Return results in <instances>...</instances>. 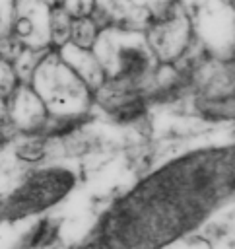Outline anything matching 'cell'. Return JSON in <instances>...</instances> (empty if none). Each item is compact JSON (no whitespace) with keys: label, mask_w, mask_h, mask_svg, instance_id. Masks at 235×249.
<instances>
[{"label":"cell","mask_w":235,"mask_h":249,"mask_svg":"<svg viewBox=\"0 0 235 249\" xmlns=\"http://www.w3.org/2000/svg\"><path fill=\"white\" fill-rule=\"evenodd\" d=\"M225 2H227V4H231V6L235 8V0H225Z\"/></svg>","instance_id":"18"},{"label":"cell","mask_w":235,"mask_h":249,"mask_svg":"<svg viewBox=\"0 0 235 249\" xmlns=\"http://www.w3.org/2000/svg\"><path fill=\"white\" fill-rule=\"evenodd\" d=\"M29 86L41 97L52 119L78 121L93 105V91L68 68L54 49L45 53Z\"/></svg>","instance_id":"2"},{"label":"cell","mask_w":235,"mask_h":249,"mask_svg":"<svg viewBox=\"0 0 235 249\" xmlns=\"http://www.w3.org/2000/svg\"><path fill=\"white\" fill-rule=\"evenodd\" d=\"M58 53V56L68 64V68L95 93L103 84H105V74L103 68L99 64V60L95 58V54L91 53V49H84L78 47L74 43H64L62 47L54 49Z\"/></svg>","instance_id":"8"},{"label":"cell","mask_w":235,"mask_h":249,"mask_svg":"<svg viewBox=\"0 0 235 249\" xmlns=\"http://www.w3.org/2000/svg\"><path fill=\"white\" fill-rule=\"evenodd\" d=\"M101 25L91 18V16H84V18H72V25H70V43L84 47V49H91L97 33H99Z\"/></svg>","instance_id":"9"},{"label":"cell","mask_w":235,"mask_h":249,"mask_svg":"<svg viewBox=\"0 0 235 249\" xmlns=\"http://www.w3.org/2000/svg\"><path fill=\"white\" fill-rule=\"evenodd\" d=\"M192 35L218 58L235 56V8L225 0H179Z\"/></svg>","instance_id":"3"},{"label":"cell","mask_w":235,"mask_h":249,"mask_svg":"<svg viewBox=\"0 0 235 249\" xmlns=\"http://www.w3.org/2000/svg\"><path fill=\"white\" fill-rule=\"evenodd\" d=\"M17 84H19V80H17V76L14 72L12 62L0 58V97L6 99L17 88Z\"/></svg>","instance_id":"12"},{"label":"cell","mask_w":235,"mask_h":249,"mask_svg":"<svg viewBox=\"0 0 235 249\" xmlns=\"http://www.w3.org/2000/svg\"><path fill=\"white\" fill-rule=\"evenodd\" d=\"M45 2H47L50 8H52V6H60V0H45Z\"/></svg>","instance_id":"17"},{"label":"cell","mask_w":235,"mask_h":249,"mask_svg":"<svg viewBox=\"0 0 235 249\" xmlns=\"http://www.w3.org/2000/svg\"><path fill=\"white\" fill-rule=\"evenodd\" d=\"M49 16H50V6L45 0H14L12 33L27 49L49 51L50 49Z\"/></svg>","instance_id":"6"},{"label":"cell","mask_w":235,"mask_h":249,"mask_svg":"<svg viewBox=\"0 0 235 249\" xmlns=\"http://www.w3.org/2000/svg\"><path fill=\"white\" fill-rule=\"evenodd\" d=\"M0 134L10 142V140H16V136H19L10 121V115H8V105H6V99L0 97Z\"/></svg>","instance_id":"15"},{"label":"cell","mask_w":235,"mask_h":249,"mask_svg":"<svg viewBox=\"0 0 235 249\" xmlns=\"http://www.w3.org/2000/svg\"><path fill=\"white\" fill-rule=\"evenodd\" d=\"M144 33L159 62H171L179 58L192 39L190 21L179 0L161 18L150 23Z\"/></svg>","instance_id":"4"},{"label":"cell","mask_w":235,"mask_h":249,"mask_svg":"<svg viewBox=\"0 0 235 249\" xmlns=\"http://www.w3.org/2000/svg\"><path fill=\"white\" fill-rule=\"evenodd\" d=\"M60 6L70 18H84L93 14L95 0H60Z\"/></svg>","instance_id":"13"},{"label":"cell","mask_w":235,"mask_h":249,"mask_svg":"<svg viewBox=\"0 0 235 249\" xmlns=\"http://www.w3.org/2000/svg\"><path fill=\"white\" fill-rule=\"evenodd\" d=\"M47 51H33V49H27L23 47V51L17 54V58L12 62L14 66V72L19 80V84H29L31 82V76L37 68V64L41 62V58L45 56Z\"/></svg>","instance_id":"11"},{"label":"cell","mask_w":235,"mask_h":249,"mask_svg":"<svg viewBox=\"0 0 235 249\" xmlns=\"http://www.w3.org/2000/svg\"><path fill=\"white\" fill-rule=\"evenodd\" d=\"M8 115L17 134H41L49 123V111L29 84L17 88L6 97Z\"/></svg>","instance_id":"7"},{"label":"cell","mask_w":235,"mask_h":249,"mask_svg":"<svg viewBox=\"0 0 235 249\" xmlns=\"http://www.w3.org/2000/svg\"><path fill=\"white\" fill-rule=\"evenodd\" d=\"M21 51H23V45L19 43V39L14 33H8V35L0 37V58L2 60L14 62Z\"/></svg>","instance_id":"14"},{"label":"cell","mask_w":235,"mask_h":249,"mask_svg":"<svg viewBox=\"0 0 235 249\" xmlns=\"http://www.w3.org/2000/svg\"><path fill=\"white\" fill-rule=\"evenodd\" d=\"M99 60L105 84L115 89H132L153 78L159 66L144 29L124 25H103L91 47Z\"/></svg>","instance_id":"1"},{"label":"cell","mask_w":235,"mask_h":249,"mask_svg":"<svg viewBox=\"0 0 235 249\" xmlns=\"http://www.w3.org/2000/svg\"><path fill=\"white\" fill-rule=\"evenodd\" d=\"M70 25H72V18L62 10V6H52L49 16L50 49H58L70 41Z\"/></svg>","instance_id":"10"},{"label":"cell","mask_w":235,"mask_h":249,"mask_svg":"<svg viewBox=\"0 0 235 249\" xmlns=\"http://www.w3.org/2000/svg\"><path fill=\"white\" fill-rule=\"evenodd\" d=\"M14 0H0V37L12 33Z\"/></svg>","instance_id":"16"},{"label":"cell","mask_w":235,"mask_h":249,"mask_svg":"<svg viewBox=\"0 0 235 249\" xmlns=\"http://www.w3.org/2000/svg\"><path fill=\"white\" fill-rule=\"evenodd\" d=\"M177 0H95L91 18L103 25H124L146 29L161 18Z\"/></svg>","instance_id":"5"}]
</instances>
